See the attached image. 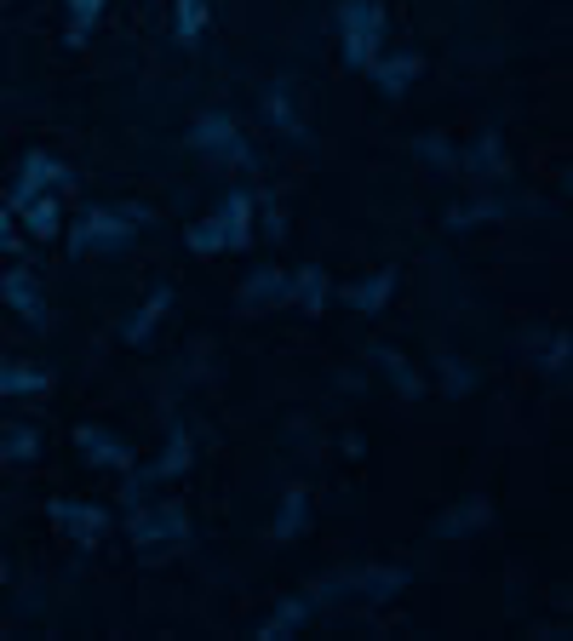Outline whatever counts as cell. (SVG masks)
Here are the masks:
<instances>
[{"instance_id": "cell-1", "label": "cell", "mask_w": 573, "mask_h": 641, "mask_svg": "<svg viewBox=\"0 0 573 641\" xmlns=\"http://www.w3.org/2000/svg\"><path fill=\"white\" fill-rule=\"evenodd\" d=\"M138 224H144V212L132 207V212H121V207H93V212H81V224L70 230V252L81 258V252H115V247H126L132 235H138Z\"/></svg>"}, {"instance_id": "cell-2", "label": "cell", "mask_w": 573, "mask_h": 641, "mask_svg": "<svg viewBox=\"0 0 573 641\" xmlns=\"http://www.w3.org/2000/svg\"><path fill=\"white\" fill-rule=\"evenodd\" d=\"M339 40H344L350 70H367V63L379 58V40H385V7L379 0H344L339 7Z\"/></svg>"}, {"instance_id": "cell-3", "label": "cell", "mask_w": 573, "mask_h": 641, "mask_svg": "<svg viewBox=\"0 0 573 641\" xmlns=\"http://www.w3.org/2000/svg\"><path fill=\"white\" fill-rule=\"evenodd\" d=\"M126 539L138 544V550H179L190 544V516H184V504L179 498H161V504H138V510L126 516Z\"/></svg>"}, {"instance_id": "cell-4", "label": "cell", "mask_w": 573, "mask_h": 641, "mask_svg": "<svg viewBox=\"0 0 573 641\" xmlns=\"http://www.w3.org/2000/svg\"><path fill=\"white\" fill-rule=\"evenodd\" d=\"M190 149L218 155V161H230V167H253V144L241 138V126L224 115V109H207V115H195V126H190Z\"/></svg>"}, {"instance_id": "cell-5", "label": "cell", "mask_w": 573, "mask_h": 641, "mask_svg": "<svg viewBox=\"0 0 573 641\" xmlns=\"http://www.w3.org/2000/svg\"><path fill=\"white\" fill-rule=\"evenodd\" d=\"M75 184V172L58 161V155H47V149H29L24 155V172H17V189L7 195V201L17 207V201H29V195H52V189H70Z\"/></svg>"}, {"instance_id": "cell-6", "label": "cell", "mask_w": 573, "mask_h": 641, "mask_svg": "<svg viewBox=\"0 0 573 641\" xmlns=\"http://www.w3.org/2000/svg\"><path fill=\"white\" fill-rule=\"evenodd\" d=\"M47 516H52V527L70 544H98L103 533H109V510H98V504H75V498H52L47 504Z\"/></svg>"}, {"instance_id": "cell-7", "label": "cell", "mask_w": 573, "mask_h": 641, "mask_svg": "<svg viewBox=\"0 0 573 641\" xmlns=\"http://www.w3.org/2000/svg\"><path fill=\"white\" fill-rule=\"evenodd\" d=\"M407 584V567H356V572H339V579H327L321 595H344V590H362L367 602H390L395 590ZM316 595V602H321Z\"/></svg>"}, {"instance_id": "cell-8", "label": "cell", "mask_w": 573, "mask_h": 641, "mask_svg": "<svg viewBox=\"0 0 573 641\" xmlns=\"http://www.w3.org/2000/svg\"><path fill=\"white\" fill-rule=\"evenodd\" d=\"M0 298H7L12 304V316H24L29 326H35V333H47V298H40V286H35V275L29 270H7V275H0Z\"/></svg>"}, {"instance_id": "cell-9", "label": "cell", "mask_w": 573, "mask_h": 641, "mask_svg": "<svg viewBox=\"0 0 573 641\" xmlns=\"http://www.w3.org/2000/svg\"><path fill=\"white\" fill-rule=\"evenodd\" d=\"M75 447L93 458L98 470H121V476L132 470V447H126L115 430H103V424H81V430H75Z\"/></svg>"}, {"instance_id": "cell-10", "label": "cell", "mask_w": 573, "mask_h": 641, "mask_svg": "<svg viewBox=\"0 0 573 641\" xmlns=\"http://www.w3.org/2000/svg\"><path fill=\"white\" fill-rule=\"evenodd\" d=\"M395 281H402V270H390V263H385V270H373L367 281H350V286H344V304L356 309V316H385Z\"/></svg>"}, {"instance_id": "cell-11", "label": "cell", "mask_w": 573, "mask_h": 641, "mask_svg": "<svg viewBox=\"0 0 573 641\" xmlns=\"http://www.w3.org/2000/svg\"><path fill=\"white\" fill-rule=\"evenodd\" d=\"M253 212H258L253 189H230V195H224V207H218V224H224V247H230V252L253 247Z\"/></svg>"}, {"instance_id": "cell-12", "label": "cell", "mask_w": 573, "mask_h": 641, "mask_svg": "<svg viewBox=\"0 0 573 641\" xmlns=\"http://www.w3.org/2000/svg\"><path fill=\"white\" fill-rule=\"evenodd\" d=\"M418 70H425V58H418V52H402V58H373V63H367V75H373V86H379L385 98H402L407 86L418 81Z\"/></svg>"}, {"instance_id": "cell-13", "label": "cell", "mask_w": 573, "mask_h": 641, "mask_svg": "<svg viewBox=\"0 0 573 641\" xmlns=\"http://www.w3.org/2000/svg\"><path fill=\"white\" fill-rule=\"evenodd\" d=\"M310 613H316V595H293V602H281L270 618H264L258 636H264V641H286L298 625H310Z\"/></svg>"}, {"instance_id": "cell-14", "label": "cell", "mask_w": 573, "mask_h": 641, "mask_svg": "<svg viewBox=\"0 0 573 641\" xmlns=\"http://www.w3.org/2000/svg\"><path fill=\"white\" fill-rule=\"evenodd\" d=\"M7 207H12V201H7ZM12 218H17V224H24L35 241H52V235H58V201H52V195H29V201H17Z\"/></svg>"}, {"instance_id": "cell-15", "label": "cell", "mask_w": 573, "mask_h": 641, "mask_svg": "<svg viewBox=\"0 0 573 641\" xmlns=\"http://www.w3.org/2000/svg\"><path fill=\"white\" fill-rule=\"evenodd\" d=\"M167 309H172V286H156V293H149V298L138 304V316H132V321L121 326V338H126V344H144V338L161 326Z\"/></svg>"}, {"instance_id": "cell-16", "label": "cell", "mask_w": 573, "mask_h": 641, "mask_svg": "<svg viewBox=\"0 0 573 641\" xmlns=\"http://www.w3.org/2000/svg\"><path fill=\"white\" fill-rule=\"evenodd\" d=\"M304 527H310V493H304V488H286V493H281V516H276V527H270V539L286 544V539H298Z\"/></svg>"}, {"instance_id": "cell-17", "label": "cell", "mask_w": 573, "mask_h": 641, "mask_svg": "<svg viewBox=\"0 0 573 641\" xmlns=\"http://www.w3.org/2000/svg\"><path fill=\"white\" fill-rule=\"evenodd\" d=\"M327 298H333V281H327L321 263H310V270H298V275H293V304L304 309V316H321Z\"/></svg>"}, {"instance_id": "cell-18", "label": "cell", "mask_w": 573, "mask_h": 641, "mask_svg": "<svg viewBox=\"0 0 573 641\" xmlns=\"http://www.w3.org/2000/svg\"><path fill=\"white\" fill-rule=\"evenodd\" d=\"M52 390V372L24 367V361H0V395H47Z\"/></svg>"}, {"instance_id": "cell-19", "label": "cell", "mask_w": 573, "mask_h": 641, "mask_svg": "<svg viewBox=\"0 0 573 641\" xmlns=\"http://www.w3.org/2000/svg\"><path fill=\"white\" fill-rule=\"evenodd\" d=\"M241 304H293V281H286L281 270H258V275H247V286H241Z\"/></svg>"}, {"instance_id": "cell-20", "label": "cell", "mask_w": 573, "mask_h": 641, "mask_svg": "<svg viewBox=\"0 0 573 641\" xmlns=\"http://www.w3.org/2000/svg\"><path fill=\"white\" fill-rule=\"evenodd\" d=\"M40 447H47V441H40L35 424H12L7 435H0V458H7V464H35Z\"/></svg>"}, {"instance_id": "cell-21", "label": "cell", "mask_w": 573, "mask_h": 641, "mask_svg": "<svg viewBox=\"0 0 573 641\" xmlns=\"http://www.w3.org/2000/svg\"><path fill=\"white\" fill-rule=\"evenodd\" d=\"M373 361H379V372H385V379L407 395V402H418V395H425V384H418V372H413L402 356H395V349H373Z\"/></svg>"}, {"instance_id": "cell-22", "label": "cell", "mask_w": 573, "mask_h": 641, "mask_svg": "<svg viewBox=\"0 0 573 641\" xmlns=\"http://www.w3.org/2000/svg\"><path fill=\"white\" fill-rule=\"evenodd\" d=\"M184 470H190V430L172 424V441H167V453L156 458V470H149V476H156V481H172V476H184Z\"/></svg>"}, {"instance_id": "cell-23", "label": "cell", "mask_w": 573, "mask_h": 641, "mask_svg": "<svg viewBox=\"0 0 573 641\" xmlns=\"http://www.w3.org/2000/svg\"><path fill=\"white\" fill-rule=\"evenodd\" d=\"M481 521H493V504H488V498H471L465 510H453V516L436 521V533H442V539H459V533H471V527H481Z\"/></svg>"}, {"instance_id": "cell-24", "label": "cell", "mask_w": 573, "mask_h": 641, "mask_svg": "<svg viewBox=\"0 0 573 641\" xmlns=\"http://www.w3.org/2000/svg\"><path fill=\"white\" fill-rule=\"evenodd\" d=\"M207 29V0H179V24H172V40L179 47H195Z\"/></svg>"}, {"instance_id": "cell-25", "label": "cell", "mask_w": 573, "mask_h": 641, "mask_svg": "<svg viewBox=\"0 0 573 641\" xmlns=\"http://www.w3.org/2000/svg\"><path fill=\"white\" fill-rule=\"evenodd\" d=\"M70 7V47H81V40H93L98 17H103V0H63Z\"/></svg>"}, {"instance_id": "cell-26", "label": "cell", "mask_w": 573, "mask_h": 641, "mask_svg": "<svg viewBox=\"0 0 573 641\" xmlns=\"http://www.w3.org/2000/svg\"><path fill=\"white\" fill-rule=\"evenodd\" d=\"M264 109H270V121L286 132V138H293V144H304V138H310V132H304V121L293 115V103H286V86H276V93L270 98H264Z\"/></svg>"}, {"instance_id": "cell-27", "label": "cell", "mask_w": 573, "mask_h": 641, "mask_svg": "<svg viewBox=\"0 0 573 641\" xmlns=\"http://www.w3.org/2000/svg\"><path fill=\"white\" fill-rule=\"evenodd\" d=\"M190 252H202V258H212V252H230V247H224V224H218V212H212V218H202V224H190Z\"/></svg>"}, {"instance_id": "cell-28", "label": "cell", "mask_w": 573, "mask_h": 641, "mask_svg": "<svg viewBox=\"0 0 573 641\" xmlns=\"http://www.w3.org/2000/svg\"><path fill=\"white\" fill-rule=\"evenodd\" d=\"M488 218H504V207L493 201V195H488V201H471V207H453L448 230H476V224H488Z\"/></svg>"}, {"instance_id": "cell-29", "label": "cell", "mask_w": 573, "mask_h": 641, "mask_svg": "<svg viewBox=\"0 0 573 641\" xmlns=\"http://www.w3.org/2000/svg\"><path fill=\"white\" fill-rule=\"evenodd\" d=\"M471 172H504V149H499V138L493 132H481V144L471 149V161H465Z\"/></svg>"}, {"instance_id": "cell-30", "label": "cell", "mask_w": 573, "mask_h": 641, "mask_svg": "<svg viewBox=\"0 0 573 641\" xmlns=\"http://www.w3.org/2000/svg\"><path fill=\"white\" fill-rule=\"evenodd\" d=\"M418 155H425V161H436V167H448V172L459 167V155H453L442 138H418Z\"/></svg>"}, {"instance_id": "cell-31", "label": "cell", "mask_w": 573, "mask_h": 641, "mask_svg": "<svg viewBox=\"0 0 573 641\" xmlns=\"http://www.w3.org/2000/svg\"><path fill=\"white\" fill-rule=\"evenodd\" d=\"M442 384H448L453 395H465V390H471V367H459V361H442Z\"/></svg>"}, {"instance_id": "cell-32", "label": "cell", "mask_w": 573, "mask_h": 641, "mask_svg": "<svg viewBox=\"0 0 573 641\" xmlns=\"http://www.w3.org/2000/svg\"><path fill=\"white\" fill-rule=\"evenodd\" d=\"M550 372H557V379H562V372H568V338L557 333V338H550V361H545Z\"/></svg>"}, {"instance_id": "cell-33", "label": "cell", "mask_w": 573, "mask_h": 641, "mask_svg": "<svg viewBox=\"0 0 573 641\" xmlns=\"http://www.w3.org/2000/svg\"><path fill=\"white\" fill-rule=\"evenodd\" d=\"M17 230H12V207H7V195H0V247H12Z\"/></svg>"}, {"instance_id": "cell-34", "label": "cell", "mask_w": 573, "mask_h": 641, "mask_svg": "<svg viewBox=\"0 0 573 641\" xmlns=\"http://www.w3.org/2000/svg\"><path fill=\"white\" fill-rule=\"evenodd\" d=\"M0 584H7V556H0Z\"/></svg>"}]
</instances>
